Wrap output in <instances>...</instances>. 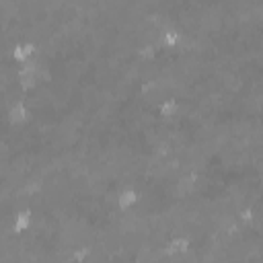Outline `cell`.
<instances>
[{
    "instance_id": "5",
    "label": "cell",
    "mask_w": 263,
    "mask_h": 263,
    "mask_svg": "<svg viewBox=\"0 0 263 263\" xmlns=\"http://www.w3.org/2000/svg\"><path fill=\"white\" fill-rule=\"evenodd\" d=\"M158 41H160V45H164V47H177V45H181L183 35H181L177 29H173V27H164V29L160 31V35H158Z\"/></svg>"
},
{
    "instance_id": "3",
    "label": "cell",
    "mask_w": 263,
    "mask_h": 263,
    "mask_svg": "<svg viewBox=\"0 0 263 263\" xmlns=\"http://www.w3.org/2000/svg\"><path fill=\"white\" fill-rule=\"evenodd\" d=\"M138 199H140V195H138L136 189H121V191L117 193L115 205H117L119 212H127V210H132V208L138 203Z\"/></svg>"
},
{
    "instance_id": "1",
    "label": "cell",
    "mask_w": 263,
    "mask_h": 263,
    "mask_svg": "<svg viewBox=\"0 0 263 263\" xmlns=\"http://www.w3.org/2000/svg\"><path fill=\"white\" fill-rule=\"evenodd\" d=\"M4 119L10 123H25L29 119V107L23 101H12L10 105L4 107Z\"/></svg>"
},
{
    "instance_id": "4",
    "label": "cell",
    "mask_w": 263,
    "mask_h": 263,
    "mask_svg": "<svg viewBox=\"0 0 263 263\" xmlns=\"http://www.w3.org/2000/svg\"><path fill=\"white\" fill-rule=\"evenodd\" d=\"M31 224H33V214H31V210H23V212H18V214L14 216V220H12V224L8 226V230L21 234V232H27V230L31 228ZM0 230H2V228H0Z\"/></svg>"
},
{
    "instance_id": "6",
    "label": "cell",
    "mask_w": 263,
    "mask_h": 263,
    "mask_svg": "<svg viewBox=\"0 0 263 263\" xmlns=\"http://www.w3.org/2000/svg\"><path fill=\"white\" fill-rule=\"evenodd\" d=\"M156 109H158V113H160L162 117H175V115L179 113V109H181V105H179V101H177L175 97H168V99H164V101H160Z\"/></svg>"
},
{
    "instance_id": "2",
    "label": "cell",
    "mask_w": 263,
    "mask_h": 263,
    "mask_svg": "<svg viewBox=\"0 0 263 263\" xmlns=\"http://www.w3.org/2000/svg\"><path fill=\"white\" fill-rule=\"evenodd\" d=\"M191 249V240L187 236H173L166 247H164V255L171 259V257H179V255H185L187 251Z\"/></svg>"
}]
</instances>
